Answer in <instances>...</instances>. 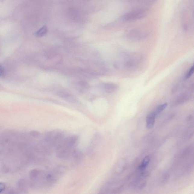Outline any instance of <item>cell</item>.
Here are the masks:
<instances>
[{
	"mask_svg": "<svg viewBox=\"0 0 194 194\" xmlns=\"http://www.w3.org/2000/svg\"><path fill=\"white\" fill-rule=\"evenodd\" d=\"M148 34V32L145 30L134 29L129 31L127 33V37L130 40L138 41L145 39Z\"/></svg>",
	"mask_w": 194,
	"mask_h": 194,
	"instance_id": "2",
	"label": "cell"
},
{
	"mask_svg": "<svg viewBox=\"0 0 194 194\" xmlns=\"http://www.w3.org/2000/svg\"><path fill=\"white\" fill-rule=\"evenodd\" d=\"M4 70L3 67L1 66V76H4Z\"/></svg>",
	"mask_w": 194,
	"mask_h": 194,
	"instance_id": "11",
	"label": "cell"
},
{
	"mask_svg": "<svg viewBox=\"0 0 194 194\" xmlns=\"http://www.w3.org/2000/svg\"><path fill=\"white\" fill-rule=\"evenodd\" d=\"M194 74V64L189 69V71L186 73V78L188 79L190 78Z\"/></svg>",
	"mask_w": 194,
	"mask_h": 194,
	"instance_id": "9",
	"label": "cell"
},
{
	"mask_svg": "<svg viewBox=\"0 0 194 194\" xmlns=\"http://www.w3.org/2000/svg\"><path fill=\"white\" fill-rule=\"evenodd\" d=\"M150 161V157L149 156L146 157L139 166V170L141 171L145 170L149 164Z\"/></svg>",
	"mask_w": 194,
	"mask_h": 194,
	"instance_id": "6",
	"label": "cell"
},
{
	"mask_svg": "<svg viewBox=\"0 0 194 194\" xmlns=\"http://www.w3.org/2000/svg\"><path fill=\"white\" fill-rule=\"evenodd\" d=\"M57 96L64 99L67 102H74L75 101V99L71 94L67 93V92H57L56 94Z\"/></svg>",
	"mask_w": 194,
	"mask_h": 194,
	"instance_id": "3",
	"label": "cell"
},
{
	"mask_svg": "<svg viewBox=\"0 0 194 194\" xmlns=\"http://www.w3.org/2000/svg\"><path fill=\"white\" fill-rule=\"evenodd\" d=\"M30 134L31 136H35V137H37V136H39V133L38 132L33 131L30 132Z\"/></svg>",
	"mask_w": 194,
	"mask_h": 194,
	"instance_id": "10",
	"label": "cell"
},
{
	"mask_svg": "<svg viewBox=\"0 0 194 194\" xmlns=\"http://www.w3.org/2000/svg\"><path fill=\"white\" fill-rule=\"evenodd\" d=\"M146 14V10L134 9L124 14L122 19L124 21L139 20L143 18Z\"/></svg>",
	"mask_w": 194,
	"mask_h": 194,
	"instance_id": "1",
	"label": "cell"
},
{
	"mask_svg": "<svg viewBox=\"0 0 194 194\" xmlns=\"http://www.w3.org/2000/svg\"><path fill=\"white\" fill-rule=\"evenodd\" d=\"M167 103L158 106L157 107L154 113H155L156 116L158 115L160 113L165 109L166 107L167 106Z\"/></svg>",
	"mask_w": 194,
	"mask_h": 194,
	"instance_id": "8",
	"label": "cell"
},
{
	"mask_svg": "<svg viewBox=\"0 0 194 194\" xmlns=\"http://www.w3.org/2000/svg\"><path fill=\"white\" fill-rule=\"evenodd\" d=\"M48 28L46 26H44L35 33V36L37 37H42L47 33Z\"/></svg>",
	"mask_w": 194,
	"mask_h": 194,
	"instance_id": "7",
	"label": "cell"
},
{
	"mask_svg": "<svg viewBox=\"0 0 194 194\" xmlns=\"http://www.w3.org/2000/svg\"><path fill=\"white\" fill-rule=\"evenodd\" d=\"M1 192H2L3 191H4V189H5V186L3 184L1 183Z\"/></svg>",
	"mask_w": 194,
	"mask_h": 194,
	"instance_id": "12",
	"label": "cell"
},
{
	"mask_svg": "<svg viewBox=\"0 0 194 194\" xmlns=\"http://www.w3.org/2000/svg\"><path fill=\"white\" fill-rule=\"evenodd\" d=\"M156 115L154 112L151 113L147 116L146 122V127L151 129L154 127L155 123Z\"/></svg>",
	"mask_w": 194,
	"mask_h": 194,
	"instance_id": "4",
	"label": "cell"
},
{
	"mask_svg": "<svg viewBox=\"0 0 194 194\" xmlns=\"http://www.w3.org/2000/svg\"><path fill=\"white\" fill-rule=\"evenodd\" d=\"M102 86L107 92H111L117 89V86L115 84L111 83H105L102 84Z\"/></svg>",
	"mask_w": 194,
	"mask_h": 194,
	"instance_id": "5",
	"label": "cell"
}]
</instances>
